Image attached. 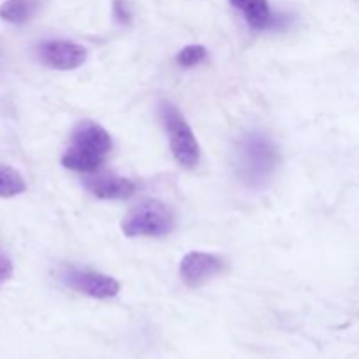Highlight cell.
I'll return each mask as SVG.
<instances>
[{
    "instance_id": "obj_1",
    "label": "cell",
    "mask_w": 359,
    "mask_h": 359,
    "mask_svg": "<svg viewBox=\"0 0 359 359\" xmlns=\"http://www.w3.org/2000/svg\"><path fill=\"white\" fill-rule=\"evenodd\" d=\"M279 167V149L263 132H249L241 137L235 151V172L251 189L265 188Z\"/></svg>"
},
{
    "instance_id": "obj_2",
    "label": "cell",
    "mask_w": 359,
    "mask_h": 359,
    "mask_svg": "<svg viewBox=\"0 0 359 359\" xmlns=\"http://www.w3.org/2000/svg\"><path fill=\"white\" fill-rule=\"evenodd\" d=\"M112 139L107 130L95 121H81L74 128L70 146L62 156L63 167L76 172H97L107 160Z\"/></svg>"
},
{
    "instance_id": "obj_3",
    "label": "cell",
    "mask_w": 359,
    "mask_h": 359,
    "mask_svg": "<svg viewBox=\"0 0 359 359\" xmlns=\"http://www.w3.org/2000/svg\"><path fill=\"white\" fill-rule=\"evenodd\" d=\"M175 226L174 210L160 200H146L130 210L121 223L126 237H163Z\"/></svg>"
},
{
    "instance_id": "obj_4",
    "label": "cell",
    "mask_w": 359,
    "mask_h": 359,
    "mask_svg": "<svg viewBox=\"0 0 359 359\" xmlns=\"http://www.w3.org/2000/svg\"><path fill=\"white\" fill-rule=\"evenodd\" d=\"M161 116L175 161L184 168H195L200 161V146L191 126L188 125L182 112L170 102L161 105Z\"/></svg>"
},
{
    "instance_id": "obj_5",
    "label": "cell",
    "mask_w": 359,
    "mask_h": 359,
    "mask_svg": "<svg viewBox=\"0 0 359 359\" xmlns=\"http://www.w3.org/2000/svg\"><path fill=\"white\" fill-rule=\"evenodd\" d=\"M62 280L67 287L95 300H109L119 293V283L111 276L95 270L67 266L62 272Z\"/></svg>"
},
{
    "instance_id": "obj_6",
    "label": "cell",
    "mask_w": 359,
    "mask_h": 359,
    "mask_svg": "<svg viewBox=\"0 0 359 359\" xmlns=\"http://www.w3.org/2000/svg\"><path fill=\"white\" fill-rule=\"evenodd\" d=\"M224 270V259L212 252L191 251L181 259L179 265V276L188 287L203 286L205 283L212 280Z\"/></svg>"
},
{
    "instance_id": "obj_7",
    "label": "cell",
    "mask_w": 359,
    "mask_h": 359,
    "mask_svg": "<svg viewBox=\"0 0 359 359\" xmlns=\"http://www.w3.org/2000/svg\"><path fill=\"white\" fill-rule=\"evenodd\" d=\"M37 56L51 69L74 70L86 62V49L72 41L49 39L37 46Z\"/></svg>"
},
{
    "instance_id": "obj_8",
    "label": "cell",
    "mask_w": 359,
    "mask_h": 359,
    "mask_svg": "<svg viewBox=\"0 0 359 359\" xmlns=\"http://www.w3.org/2000/svg\"><path fill=\"white\" fill-rule=\"evenodd\" d=\"M88 191L102 200H126L133 196L137 184L128 177L112 174H102L88 177L84 182Z\"/></svg>"
},
{
    "instance_id": "obj_9",
    "label": "cell",
    "mask_w": 359,
    "mask_h": 359,
    "mask_svg": "<svg viewBox=\"0 0 359 359\" xmlns=\"http://www.w3.org/2000/svg\"><path fill=\"white\" fill-rule=\"evenodd\" d=\"M231 4L242 11L249 27L255 30H265L276 23V18L266 0H231Z\"/></svg>"
},
{
    "instance_id": "obj_10",
    "label": "cell",
    "mask_w": 359,
    "mask_h": 359,
    "mask_svg": "<svg viewBox=\"0 0 359 359\" xmlns=\"http://www.w3.org/2000/svg\"><path fill=\"white\" fill-rule=\"evenodd\" d=\"M39 9V0H6L0 6V18L7 23H27Z\"/></svg>"
},
{
    "instance_id": "obj_11",
    "label": "cell",
    "mask_w": 359,
    "mask_h": 359,
    "mask_svg": "<svg viewBox=\"0 0 359 359\" xmlns=\"http://www.w3.org/2000/svg\"><path fill=\"white\" fill-rule=\"evenodd\" d=\"M27 191L21 174L7 165H0V198H13Z\"/></svg>"
},
{
    "instance_id": "obj_12",
    "label": "cell",
    "mask_w": 359,
    "mask_h": 359,
    "mask_svg": "<svg viewBox=\"0 0 359 359\" xmlns=\"http://www.w3.org/2000/svg\"><path fill=\"white\" fill-rule=\"evenodd\" d=\"M205 58H207V49L200 44H193V46H186L184 49L179 51L177 63L181 67H195V65H200Z\"/></svg>"
},
{
    "instance_id": "obj_13",
    "label": "cell",
    "mask_w": 359,
    "mask_h": 359,
    "mask_svg": "<svg viewBox=\"0 0 359 359\" xmlns=\"http://www.w3.org/2000/svg\"><path fill=\"white\" fill-rule=\"evenodd\" d=\"M114 16L119 23H130L132 13L125 0H114Z\"/></svg>"
},
{
    "instance_id": "obj_14",
    "label": "cell",
    "mask_w": 359,
    "mask_h": 359,
    "mask_svg": "<svg viewBox=\"0 0 359 359\" xmlns=\"http://www.w3.org/2000/svg\"><path fill=\"white\" fill-rule=\"evenodd\" d=\"M13 272H14L13 262H11V259L7 258L2 251H0V283H6V280H9L11 277H13Z\"/></svg>"
}]
</instances>
